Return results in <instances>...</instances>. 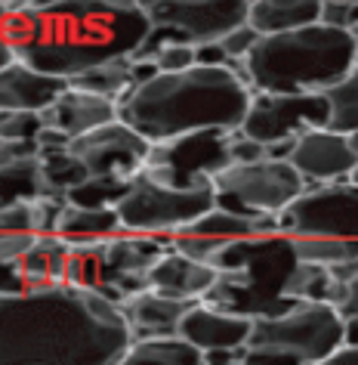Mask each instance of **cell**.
<instances>
[{
    "mask_svg": "<svg viewBox=\"0 0 358 365\" xmlns=\"http://www.w3.org/2000/svg\"><path fill=\"white\" fill-rule=\"evenodd\" d=\"M152 29L149 13L136 0L6 4L0 38L10 43L16 62L71 81L108 62L133 59Z\"/></svg>",
    "mask_w": 358,
    "mask_h": 365,
    "instance_id": "6da1fadb",
    "label": "cell"
},
{
    "mask_svg": "<svg viewBox=\"0 0 358 365\" xmlns=\"http://www.w3.org/2000/svg\"><path fill=\"white\" fill-rule=\"evenodd\" d=\"M133 344L124 309L93 291L0 297V365H121Z\"/></svg>",
    "mask_w": 358,
    "mask_h": 365,
    "instance_id": "7a4b0ae2",
    "label": "cell"
},
{
    "mask_svg": "<svg viewBox=\"0 0 358 365\" xmlns=\"http://www.w3.org/2000/svg\"><path fill=\"white\" fill-rule=\"evenodd\" d=\"M253 90L241 71L195 66L182 75H158L142 87H133L117 103V121L136 130L152 145L201 130L244 127Z\"/></svg>",
    "mask_w": 358,
    "mask_h": 365,
    "instance_id": "3957f363",
    "label": "cell"
},
{
    "mask_svg": "<svg viewBox=\"0 0 358 365\" xmlns=\"http://www.w3.org/2000/svg\"><path fill=\"white\" fill-rule=\"evenodd\" d=\"M358 68V41L352 31L318 22L300 31L260 38L241 66L253 93L306 96L327 93Z\"/></svg>",
    "mask_w": 358,
    "mask_h": 365,
    "instance_id": "277c9868",
    "label": "cell"
},
{
    "mask_svg": "<svg viewBox=\"0 0 358 365\" xmlns=\"http://www.w3.org/2000/svg\"><path fill=\"white\" fill-rule=\"evenodd\" d=\"M216 269V285L204 297L207 307L251 322L284 316L297 307L288 297V282L300 267L293 239L281 232L226 242L207 263Z\"/></svg>",
    "mask_w": 358,
    "mask_h": 365,
    "instance_id": "5b68a950",
    "label": "cell"
},
{
    "mask_svg": "<svg viewBox=\"0 0 358 365\" xmlns=\"http://www.w3.org/2000/svg\"><path fill=\"white\" fill-rule=\"evenodd\" d=\"M170 251V239L121 232L96 245H71L65 285L93 291L108 304L124 307L149 291V272Z\"/></svg>",
    "mask_w": 358,
    "mask_h": 365,
    "instance_id": "8992f818",
    "label": "cell"
},
{
    "mask_svg": "<svg viewBox=\"0 0 358 365\" xmlns=\"http://www.w3.org/2000/svg\"><path fill=\"white\" fill-rule=\"evenodd\" d=\"M306 192L309 182L290 168V161L232 164L214 180L216 207L247 220H278Z\"/></svg>",
    "mask_w": 358,
    "mask_h": 365,
    "instance_id": "52a82bcc",
    "label": "cell"
},
{
    "mask_svg": "<svg viewBox=\"0 0 358 365\" xmlns=\"http://www.w3.org/2000/svg\"><path fill=\"white\" fill-rule=\"evenodd\" d=\"M216 207L214 186L204 189H173L154 182L142 173L133 180L130 192L117 205V217L124 232L133 235H154V239H173L195 226Z\"/></svg>",
    "mask_w": 358,
    "mask_h": 365,
    "instance_id": "ba28073f",
    "label": "cell"
},
{
    "mask_svg": "<svg viewBox=\"0 0 358 365\" xmlns=\"http://www.w3.org/2000/svg\"><path fill=\"white\" fill-rule=\"evenodd\" d=\"M346 344V319L330 304H297L290 313L253 322L251 350L290 353L309 365L327 362Z\"/></svg>",
    "mask_w": 358,
    "mask_h": 365,
    "instance_id": "9c48e42d",
    "label": "cell"
},
{
    "mask_svg": "<svg viewBox=\"0 0 358 365\" xmlns=\"http://www.w3.org/2000/svg\"><path fill=\"white\" fill-rule=\"evenodd\" d=\"M232 130H201L152 145L145 177L173 189H204L232 168Z\"/></svg>",
    "mask_w": 358,
    "mask_h": 365,
    "instance_id": "30bf717a",
    "label": "cell"
},
{
    "mask_svg": "<svg viewBox=\"0 0 358 365\" xmlns=\"http://www.w3.org/2000/svg\"><path fill=\"white\" fill-rule=\"evenodd\" d=\"M278 232L288 239L358 242V186L355 182L312 186L278 217Z\"/></svg>",
    "mask_w": 358,
    "mask_h": 365,
    "instance_id": "8fae6325",
    "label": "cell"
},
{
    "mask_svg": "<svg viewBox=\"0 0 358 365\" xmlns=\"http://www.w3.org/2000/svg\"><path fill=\"white\" fill-rule=\"evenodd\" d=\"M312 130H330V106L325 93L278 96L253 93L251 112L244 118L241 133L251 140L272 145L284 140H300Z\"/></svg>",
    "mask_w": 358,
    "mask_h": 365,
    "instance_id": "7c38bea8",
    "label": "cell"
},
{
    "mask_svg": "<svg viewBox=\"0 0 358 365\" xmlns=\"http://www.w3.org/2000/svg\"><path fill=\"white\" fill-rule=\"evenodd\" d=\"M152 25H173L195 47L219 43L251 22L247 0H152L142 4Z\"/></svg>",
    "mask_w": 358,
    "mask_h": 365,
    "instance_id": "4fadbf2b",
    "label": "cell"
},
{
    "mask_svg": "<svg viewBox=\"0 0 358 365\" xmlns=\"http://www.w3.org/2000/svg\"><path fill=\"white\" fill-rule=\"evenodd\" d=\"M71 155H78L87 164L90 177H108V180H124L133 182L136 177L145 173L152 155V143L142 140L136 130L127 124L115 121L99 130L80 136L71 143Z\"/></svg>",
    "mask_w": 358,
    "mask_h": 365,
    "instance_id": "5bb4252c",
    "label": "cell"
},
{
    "mask_svg": "<svg viewBox=\"0 0 358 365\" xmlns=\"http://www.w3.org/2000/svg\"><path fill=\"white\" fill-rule=\"evenodd\" d=\"M290 168L312 186L349 182L358 168V158L349 149V140L334 130H312L300 136L290 155Z\"/></svg>",
    "mask_w": 358,
    "mask_h": 365,
    "instance_id": "9a60e30c",
    "label": "cell"
},
{
    "mask_svg": "<svg viewBox=\"0 0 358 365\" xmlns=\"http://www.w3.org/2000/svg\"><path fill=\"white\" fill-rule=\"evenodd\" d=\"M251 334H253V322L241 316H228L219 309L198 304L189 309V316L179 325V337L186 344H191L201 353H238L251 346Z\"/></svg>",
    "mask_w": 358,
    "mask_h": 365,
    "instance_id": "2e32d148",
    "label": "cell"
},
{
    "mask_svg": "<svg viewBox=\"0 0 358 365\" xmlns=\"http://www.w3.org/2000/svg\"><path fill=\"white\" fill-rule=\"evenodd\" d=\"M43 127L56 133H65L71 143L80 140V136L99 130L105 124L117 121V106L108 103V99L80 93V90H65L56 103H53L47 112H41Z\"/></svg>",
    "mask_w": 358,
    "mask_h": 365,
    "instance_id": "e0dca14e",
    "label": "cell"
},
{
    "mask_svg": "<svg viewBox=\"0 0 358 365\" xmlns=\"http://www.w3.org/2000/svg\"><path fill=\"white\" fill-rule=\"evenodd\" d=\"M68 90V81L50 78L28 68L25 62H13L0 71V112H47Z\"/></svg>",
    "mask_w": 358,
    "mask_h": 365,
    "instance_id": "ac0fdd59",
    "label": "cell"
},
{
    "mask_svg": "<svg viewBox=\"0 0 358 365\" xmlns=\"http://www.w3.org/2000/svg\"><path fill=\"white\" fill-rule=\"evenodd\" d=\"M214 285H216V269H210L207 263L182 257L173 248L149 272V291L173 300H189V304H204V297L210 294Z\"/></svg>",
    "mask_w": 358,
    "mask_h": 365,
    "instance_id": "d6986e66",
    "label": "cell"
},
{
    "mask_svg": "<svg viewBox=\"0 0 358 365\" xmlns=\"http://www.w3.org/2000/svg\"><path fill=\"white\" fill-rule=\"evenodd\" d=\"M191 307H198V304L145 291V294L130 297L121 309H124L127 322H130L133 341H154V337H177L182 319L189 316Z\"/></svg>",
    "mask_w": 358,
    "mask_h": 365,
    "instance_id": "ffe728a7",
    "label": "cell"
},
{
    "mask_svg": "<svg viewBox=\"0 0 358 365\" xmlns=\"http://www.w3.org/2000/svg\"><path fill=\"white\" fill-rule=\"evenodd\" d=\"M321 10H325L321 0H253L247 25L260 38H272V34H288L318 25Z\"/></svg>",
    "mask_w": 358,
    "mask_h": 365,
    "instance_id": "44dd1931",
    "label": "cell"
},
{
    "mask_svg": "<svg viewBox=\"0 0 358 365\" xmlns=\"http://www.w3.org/2000/svg\"><path fill=\"white\" fill-rule=\"evenodd\" d=\"M71 245L59 235H34L31 248L22 254V276L31 291L65 285Z\"/></svg>",
    "mask_w": 358,
    "mask_h": 365,
    "instance_id": "7402d4cb",
    "label": "cell"
},
{
    "mask_svg": "<svg viewBox=\"0 0 358 365\" xmlns=\"http://www.w3.org/2000/svg\"><path fill=\"white\" fill-rule=\"evenodd\" d=\"M43 198H59L50 192L47 180L41 170V158L19 161V164H0V211L10 207H28Z\"/></svg>",
    "mask_w": 358,
    "mask_h": 365,
    "instance_id": "603a6c76",
    "label": "cell"
},
{
    "mask_svg": "<svg viewBox=\"0 0 358 365\" xmlns=\"http://www.w3.org/2000/svg\"><path fill=\"white\" fill-rule=\"evenodd\" d=\"M124 232V223L117 217L115 207L108 211H87V207H65L62 214V223L56 235L65 239L68 245H96L105 239H115V235Z\"/></svg>",
    "mask_w": 358,
    "mask_h": 365,
    "instance_id": "cb8c5ba5",
    "label": "cell"
},
{
    "mask_svg": "<svg viewBox=\"0 0 358 365\" xmlns=\"http://www.w3.org/2000/svg\"><path fill=\"white\" fill-rule=\"evenodd\" d=\"M288 297L297 304H330L339 307L346 297V285L330 276V269L315 263H300L288 282Z\"/></svg>",
    "mask_w": 358,
    "mask_h": 365,
    "instance_id": "d4e9b609",
    "label": "cell"
},
{
    "mask_svg": "<svg viewBox=\"0 0 358 365\" xmlns=\"http://www.w3.org/2000/svg\"><path fill=\"white\" fill-rule=\"evenodd\" d=\"M68 87L80 90V93H90V96H99V99H108V103L117 106L133 90V62L117 59V62H108V66L90 68L84 75L71 78Z\"/></svg>",
    "mask_w": 358,
    "mask_h": 365,
    "instance_id": "484cf974",
    "label": "cell"
},
{
    "mask_svg": "<svg viewBox=\"0 0 358 365\" xmlns=\"http://www.w3.org/2000/svg\"><path fill=\"white\" fill-rule=\"evenodd\" d=\"M121 365H204V353L186 344L182 337H154V341H136Z\"/></svg>",
    "mask_w": 358,
    "mask_h": 365,
    "instance_id": "4316f807",
    "label": "cell"
},
{
    "mask_svg": "<svg viewBox=\"0 0 358 365\" xmlns=\"http://www.w3.org/2000/svg\"><path fill=\"white\" fill-rule=\"evenodd\" d=\"M41 170L47 180L50 192L59 198H68V192H75L78 186H84L90 180L87 164L71 155V149H59V152H41Z\"/></svg>",
    "mask_w": 358,
    "mask_h": 365,
    "instance_id": "83f0119b",
    "label": "cell"
},
{
    "mask_svg": "<svg viewBox=\"0 0 358 365\" xmlns=\"http://www.w3.org/2000/svg\"><path fill=\"white\" fill-rule=\"evenodd\" d=\"M133 182H124V180H108V177H90L84 186H78L75 192H68L65 202L71 207H87V211H108L127 198Z\"/></svg>",
    "mask_w": 358,
    "mask_h": 365,
    "instance_id": "f1b7e54d",
    "label": "cell"
},
{
    "mask_svg": "<svg viewBox=\"0 0 358 365\" xmlns=\"http://www.w3.org/2000/svg\"><path fill=\"white\" fill-rule=\"evenodd\" d=\"M300 263H315V267L334 269L346 263H358V242H337V239H293Z\"/></svg>",
    "mask_w": 358,
    "mask_h": 365,
    "instance_id": "f546056e",
    "label": "cell"
},
{
    "mask_svg": "<svg viewBox=\"0 0 358 365\" xmlns=\"http://www.w3.org/2000/svg\"><path fill=\"white\" fill-rule=\"evenodd\" d=\"M34 235H10L0 242V297L28 294V282L22 276V254L31 248Z\"/></svg>",
    "mask_w": 358,
    "mask_h": 365,
    "instance_id": "4dcf8cb0",
    "label": "cell"
},
{
    "mask_svg": "<svg viewBox=\"0 0 358 365\" xmlns=\"http://www.w3.org/2000/svg\"><path fill=\"white\" fill-rule=\"evenodd\" d=\"M327 106H330V130L334 133H355L358 130V68L346 81L327 90Z\"/></svg>",
    "mask_w": 358,
    "mask_h": 365,
    "instance_id": "1f68e13d",
    "label": "cell"
},
{
    "mask_svg": "<svg viewBox=\"0 0 358 365\" xmlns=\"http://www.w3.org/2000/svg\"><path fill=\"white\" fill-rule=\"evenodd\" d=\"M43 133L38 112H0V143H28Z\"/></svg>",
    "mask_w": 358,
    "mask_h": 365,
    "instance_id": "d6a6232c",
    "label": "cell"
},
{
    "mask_svg": "<svg viewBox=\"0 0 358 365\" xmlns=\"http://www.w3.org/2000/svg\"><path fill=\"white\" fill-rule=\"evenodd\" d=\"M152 62L158 66L161 75H182V71L198 66V53H195V47H167V50H161Z\"/></svg>",
    "mask_w": 358,
    "mask_h": 365,
    "instance_id": "836d02e7",
    "label": "cell"
},
{
    "mask_svg": "<svg viewBox=\"0 0 358 365\" xmlns=\"http://www.w3.org/2000/svg\"><path fill=\"white\" fill-rule=\"evenodd\" d=\"M256 43H260V34H256L251 25H244V29H238V31L228 34L226 41H219V47H223V53L228 56V62H232V68H235V62H241V66H244Z\"/></svg>",
    "mask_w": 358,
    "mask_h": 365,
    "instance_id": "e575fe53",
    "label": "cell"
},
{
    "mask_svg": "<svg viewBox=\"0 0 358 365\" xmlns=\"http://www.w3.org/2000/svg\"><path fill=\"white\" fill-rule=\"evenodd\" d=\"M256 161H265V145L238 130L232 136V164H256Z\"/></svg>",
    "mask_w": 358,
    "mask_h": 365,
    "instance_id": "d590c367",
    "label": "cell"
},
{
    "mask_svg": "<svg viewBox=\"0 0 358 365\" xmlns=\"http://www.w3.org/2000/svg\"><path fill=\"white\" fill-rule=\"evenodd\" d=\"M31 158H41L38 140H28V143H0V164H19V161H31Z\"/></svg>",
    "mask_w": 358,
    "mask_h": 365,
    "instance_id": "8d00e7d4",
    "label": "cell"
},
{
    "mask_svg": "<svg viewBox=\"0 0 358 365\" xmlns=\"http://www.w3.org/2000/svg\"><path fill=\"white\" fill-rule=\"evenodd\" d=\"M241 365H309V362H302V359H297V356H290V353H278V350H251V346H247Z\"/></svg>",
    "mask_w": 358,
    "mask_h": 365,
    "instance_id": "74e56055",
    "label": "cell"
},
{
    "mask_svg": "<svg viewBox=\"0 0 358 365\" xmlns=\"http://www.w3.org/2000/svg\"><path fill=\"white\" fill-rule=\"evenodd\" d=\"M321 22L330 25V29L349 31V22H352V4H349V0H334V4H325V10H321Z\"/></svg>",
    "mask_w": 358,
    "mask_h": 365,
    "instance_id": "f35d334b",
    "label": "cell"
},
{
    "mask_svg": "<svg viewBox=\"0 0 358 365\" xmlns=\"http://www.w3.org/2000/svg\"><path fill=\"white\" fill-rule=\"evenodd\" d=\"M337 309H339V316L343 319H358V279L346 285V297H343V304H339Z\"/></svg>",
    "mask_w": 358,
    "mask_h": 365,
    "instance_id": "ab89813d",
    "label": "cell"
},
{
    "mask_svg": "<svg viewBox=\"0 0 358 365\" xmlns=\"http://www.w3.org/2000/svg\"><path fill=\"white\" fill-rule=\"evenodd\" d=\"M321 365H358V346H343V350H337L327 362H321Z\"/></svg>",
    "mask_w": 358,
    "mask_h": 365,
    "instance_id": "60d3db41",
    "label": "cell"
},
{
    "mask_svg": "<svg viewBox=\"0 0 358 365\" xmlns=\"http://www.w3.org/2000/svg\"><path fill=\"white\" fill-rule=\"evenodd\" d=\"M16 62V53L10 50V43H6L4 38H0V71H6Z\"/></svg>",
    "mask_w": 358,
    "mask_h": 365,
    "instance_id": "b9f144b4",
    "label": "cell"
},
{
    "mask_svg": "<svg viewBox=\"0 0 358 365\" xmlns=\"http://www.w3.org/2000/svg\"><path fill=\"white\" fill-rule=\"evenodd\" d=\"M343 346H358V319H346V344Z\"/></svg>",
    "mask_w": 358,
    "mask_h": 365,
    "instance_id": "7bdbcfd3",
    "label": "cell"
},
{
    "mask_svg": "<svg viewBox=\"0 0 358 365\" xmlns=\"http://www.w3.org/2000/svg\"><path fill=\"white\" fill-rule=\"evenodd\" d=\"M349 31H352V38L358 41V4H352V22H349Z\"/></svg>",
    "mask_w": 358,
    "mask_h": 365,
    "instance_id": "ee69618b",
    "label": "cell"
},
{
    "mask_svg": "<svg viewBox=\"0 0 358 365\" xmlns=\"http://www.w3.org/2000/svg\"><path fill=\"white\" fill-rule=\"evenodd\" d=\"M346 140H349V149H352V155L358 158V130H355V133H349Z\"/></svg>",
    "mask_w": 358,
    "mask_h": 365,
    "instance_id": "f6af8a7d",
    "label": "cell"
},
{
    "mask_svg": "<svg viewBox=\"0 0 358 365\" xmlns=\"http://www.w3.org/2000/svg\"><path fill=\"white\" fill-rule=\"evenodd\" d=\"M4 19H6V4H0V25H4Z\"/></svg>",
    "mask_w": 358,
    "mask_h": 365,
    "instance_id": "bcb514c9",
    "label": "cell"
},
{
    "mask_svg": "<svg viewBox=\"0 0 358 365\" xmlns=\"http://www.w3.org/2000/svg\"><path fill=\"white\" fill-rule=\"evenodd\" d=\"M349 182H355V186H358V168H355V173H352V180H349Z\"/></svg>",
    "mask_w": 358,
    "mask_h": 365,
    "instance_id": "7dc6e473",
    "label": "cell"
},
{
    "mask_svg": "<svg viewBox=\"0 0 358 365\" xmlns=\"http://www.w3.org/2000/svg\"><path fill=\"white\" fill-rule=\"evenodd\" d=\"M235 365H241V362H235Z\"/></svg>",
    "mask_w": 358,
    "mask_h": 365,
    "instance_id": "c3c4849f",
    "label": "cell"
}]
</instances>
